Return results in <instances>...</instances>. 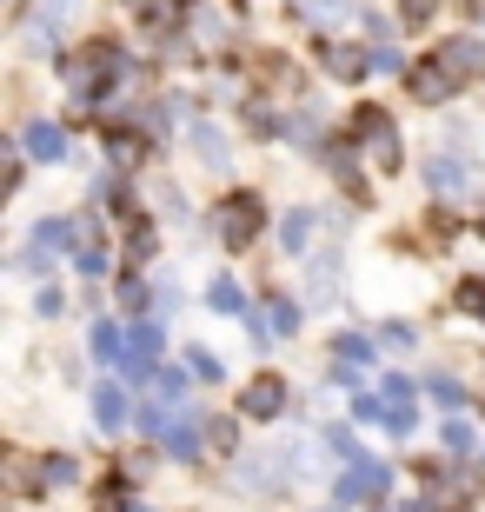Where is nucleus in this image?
Listing matches in <instances>:
<instances>
[{"label":"nucleus","mask_w":485,"mask_h":512,"mask_svg":"<svg viewBox=\"0 0 485 512\" xmlns=\"http://www.w3.org/2000/svg\"><path fill=\"white\" fill-rule=\"evenodd\" d=\"M479 240H485V220H479Z\"/></svg>","instance_id":"obj_44"},{"label":"nucleus","mask_w":485,"mask_h":512,"mask_svg":"<svg viewBox=\"0 0 485 512\" xmlns=\"http://www.w3.org/2000/svg\"><path fill=\"white\" fill-rule=\"evenodd\" d=\"M379 340H386V346H399V353H406V346H412V326H399V320H392V326H379Z\"/></svg>","instance_id":"obj_41"},{"label":"nucleus","mask_w":485,"mask_h":512,"mask_svg":"<svg viewBox=\"0 0 485 512\" xmlns=\"http://www.w3.org/2000/svg\"><path fill=\"white\" fill-rule=\"evenodd\" d=\"M20 147H27V160H67V127H60V120H27V133H20Z\"/></svg>","instance_id":"obj_13"},{"label":"nucleus","mask_w":485,"mask_h":512,"mask_svg":"<svg viewBox=\"0 0 485 512\" xmlns=\"http://www.w3.org/2000/svg\"><path fill=\"white\" fill-rule=\"evenodd\" d=\"M34 240H40V247H47V253L74 247V220H40V227H34Z\"/></svg>","instance_id":"obj_28"},{"label":"nucleus","mask_w":485,"mask_h":512,"mask_svg":"<svg viewBox=\"0 0 485 512\" xmlns=\"http://www.w3.org/2000/svg\"><path fill=\"white\" fill-rule=\"evenodd\" d=\"M113 293H120V306H127V313H147V306L160 300V293H153L140 273H120V286H113Z\"/></svg>","instance_id":"obj_22"},{"label":"nucleus","mask_w":485,"mask_h":512,"mask_svg":"<svg viewBox=\"0 0 485 512\" xmlns=\"http://www.w3.org/2000/svg\"><path fill=\"white\" fill-rule=\"evenodd\" d=\"M439 60L459 74V87H479L485 80V34H446L439 40Z\"/></svg>","instance_id":"obj_6"},{"label":"nucleus","mask_w":485,"mask_h":512,"mask_svg":"<svg viewBox=\"0 0 485 512\" xmlns=\"http://www.w3.org/2000/svg\"><path fill=\"white\" fill-rule=\"evenodd\" d=\"M153 393L180 399V393H187V373H180V366H153Z\"/></svg>","instance_id":"obj_33"},{"label":"nucleus","mask_w":485,"mask_h":512,"mask_svg":"<svg viewBox=\"0 0 485 512\" xmlns=\"http://www.w3.org/2000/svg\"><path fill=\"white\" fill-rule=\"evenodd\" d=\"M94 360L100 366H120V360H127V333H120V326L94 320Z\"/></svg>","instance_id":"obj_19"},{"label":"nucleus","mask_w":485,"mask_h":512,"mask_svg":"<svg viewBox=\"0 0 485 512\" xmlns=\"http://www.w3.org/2000/svg\"><path fill=\"white\" fill-rule=\"evenodd\" d=\"M20 180H27V147H20V140H7V173H0V200H14Z\"/></svg>","instance_id":"obj_24"},{"label":"nucleus","mask_w":485,"mask_h":512,"mask_svg":"<svg viewBox=\"0 0 485 512\" xmlns=\"http://www.w3.org/2000/svg\"><path fill=\"white\" fill-rule=\"evenodd\" d=\"M426 399H439L446 413H459V406H472V399H466V386L452 380V373H426Z\"/></svg>","instance_id":"obj_21"},{"label":"nucleus","mask_w":485,"mask_h":512,"mask_svg":"<svg viewBox=\"0 0 485 512\" xmlns=\"http://www.w3.org/2000/svg\"><path fill=\"white\" fill-rule=\"evenodd\" d=\"M386 433L412 439V433H419V413H412V406H386Z\"/></svg>","instance_id":"obj_37"},{"label":"nucleus","mask_w":485,"mask_h":512,"mask_svg":"<svg viewBox=\"0 0 485 512\" xmlns=\"http://www.w3.org/2000/svg\"><path fill=\"white\" fill-rule=\"evenodd\" d=\"M87 406H94V426H100V433H120V426H127V393H120V386H107V380H100L94 386V399H87Z\"/></svg>","instance_id":"obj_15"},{"label":"nucleus","mask_w":485,"mask_h":512,"mask_svg":"<svg viewBox=\"0 0 485 512\" xmlns=\"http://www.w3.org/2000/svg\"><path fill=\"white\" fill-rule=\"evenodd\" d=\"M339 266H346V253H339V247H319L313 273H306V293H313V306H339Z\"/></svg>","instance_id":"obj_14"},{"label":"nucleus","mask_w":485,"mask_h":512,"mask_svg":"<svg viewBox=\"0 0 485 512\" xmlns=\"http://www.w3.org/2000/svg\"><path fill=\"white\" fill-rule=\"evenodd\" d=\"M319 67L353 87V80L373 74V40H366V47H353V40H326V47H319Z\"/></svg>","instance_id":"obj_7"},{"label":"nucleus","mask_w":485,"mask_h":512,"mask_svg":"<svg viewBox=\"0 0 485 512\" xmlns=\"http://www.w3.org/2000/svg\"><path fill=\"white\" fill-rule=\"evenodd\" d=\"M386 493H392L386 459H353V473L339 479V499H386Z\"/></svg>","instance_id":"obj_11"},{"label":"nucleus","mask_w":485,"mask_h":512,"mask_svg":"<svg viewBox=\"0 0 485 512\" xmlns=\"http://www.w3.org/2000/svg\"><path fill=\"white\" fill-rule=\"evenodd\" d=\"M187 140H193V160H200V167H213V173H226V167H233V140H226V127H220V120H193V127H187Z\"/></svg>","instance_id":"obj_10"},{"label":"nucleus","mask_w":485,"mask_h":512,"mask_svg":"<svg viewBox=\"0 0 485 512\" xmlns=\"http://www.w3.org/2000/svg\"><path fill=\"white\" fill-rule=\"evenodd\" d=\"M446 453H472V446H479V433H472V419H446Z\"/></svg>","instance_id":"obj_31"},{"label":"nucleus","mask_w":485,"mask_h":512,"mask_svg":"<svg viewBox=\"0 0 485 512\" xmlns=\"http://www.w3.org/2000/svg\"><path fill=\"white\" fill-rule=\"evenodd\" d=\"M313 233H319V213L313 207H293L280 220V253H306V247H313Z\"/></svg>","instance_id":"obj_16"},{"label":"nucleus","mask_w":485,"mask_h":512,"mask_svg":"<svg viewBox=\"0 0 485 512\" xmlns=\"http://www.w3.org/2000/svg\"><path fill=\"white\" fill-rule=\"evenodd\" d=\"M260 233H266V200L260 193H220V200H213V240H220L226 253L260 247Z\"/></svg>","instance_id":"obj_1"},{"label":"nucleus","mask_w":485,"mask_h":512,"mask_svg":"<svg viewBox=\"0 0 485 512\" xmlns=\"http://www.w3.org/2000/svg\"><path fill=\"white\" fill-rule=\"evenodd\" d=\"M260 320H266V333H273V340H293V333H299V306L286 300V293H266Z\"/></svg>","instance_id":"obj_18"},{"label":"nucleus","mask_w":485,"mask_h":512,"mask_svg":"<svg viewBox=\"0 0 485 512\" xmlns=\"http://www.w3.org/2000/svg\"><path fill=\"white\" fill-rule=\"evenodd\" d=\"M127 253H133V260H153V253H160V227H153V220H133Z\"/></svg>","instance_id":"obj_26"},{"label":"nucleus","mask_w":485,"mask_h":512,"mask_svg":"<svg viewBox=\"0 0 485 512\" xmlns=\"http://www.w3.org/2000/svg\"><path fill=\"white\" fill-rule=\"evenodd\" d=\"M286 399H293V393H286L280 373H260V380H246L240 413H246V419H280V413H286Z\"/></svg>","instance_id":"obj_9"},{"label":"nucleus","mask_w":485,"mask_h":512,"mask_svg":"<svg viewBox=\"0 0 485 512\" xmlns=\"http://www.w3.org/2000/svg\"><path fill=\"white\" fill-rule=\"evenodd\" d=\"M80 273H87V280H100V273H107V253L87 247V253H80Z\"/></svg>","instance_id":"obj_40"},{"label":"nucleus","mask_w":485,"mask_h":512,"mask_svg":"<svg viewBox=\"0 0 485 512\" xmlns=\"http://www.w3.org/2000/svg\"><path fill=\"white\" fill-rule=\"evenodd\" d=\"M379 393H386V406H412V393H419V386H412V380H399V373H392V380L379 386Z\"/></svg>","instance_id":"obj_39"},{"label":"nucleus","mask_w":485,"mask_h":512,"mask_svg":"<svg viewBox=\"0 0 485 512\" xmlns=\"http://www.w3.org/2000/svg\"><path fill=\"white\" fill-rule=\"evenodd\" d=\"M432 14H439V0H399V20H406V34H426Z\"/></svg>","instance_id":"obj_27"},{"label":"nucleus","mask_w":485,"mask_h":512,"mask_svg":"<svg viewBox=\"0 0 485 512\" xmlns=\"http://www.w3.org/2000/svg\"><path fill=\"white\" fill-rule=\"evenodd\" d=\"M353 419H366V426H386V393H379V399L359 393V399H353Z\"/></svg>","instance_id":"obj_36"},{"label":"nucleus","mask_w":485,"mask_h":512,"mask_svg":"<svg viewBox=\"0 0 485 512\" xmlns=\"http://www.w3.org/2000/svg\"><path fill=\"white\" fill-rule=\"evenodd\" d=\"M246 133H253V140H280V133H286V120L273 114L266 100H246Z\"/></svg>","instance_id":"obj_20"},{"label":"nucleus","mask_w":485,"mask_h":512,"mask_svg":"<svg viewBox=\"0 0 485 512\" xmlns=\"http://www.w3.org/2000/svg\"><path fill=\"white\" fill-rule=\"evenodd\" d=\"M459 313H472V320H485V280H459Z\"/></svg>","instance_id":"obj_32"},{"label":"nucleus","mask_w":485,"mask_h":512,"mask_svg":"<svg viewBox=\"0 0 485 512\" xmlns=\"http://www.w3.org/2000/svg\"><path fill=\"white\" fill-rule=\"evenodd\" d=\"M100 147H107L113 173H140V167L153 160V133L133 120V127H107V133H100Z\"/></svg>","instance_id":"obj_5"},{"label":"nucleus","mask_w":485,"mask_h":512,"mask_svg":"<svg viewBox=\"0 0 485 512\" xmlns=\"http://www.w3.org/2000/svg\"><path fill=\"white\" fill-rule=\"evenodd\" d=\"M373 74H406V60H399L392 40H373Z\"/></svg>","instance_id":"obj_35"},{"label":"nucleus","mask_w":485,"mask_h":512,"mask_svg":"<svg viewBox=\"0 0 485 512\" xmlns=\"http://www.w3.org/2000/svg\"><path fill=\"white\" fill-rule=\"evenodd\" d=\"M346 133L359 140V153H366L379 173H399V160H406V153H399V127H392L386 107H353V127H346Z\"/></svg>","instance_id":"obj_2"},{"label":"nucleus","mask_w":485,"mask_h":512,"mask_svg":"<svg viewBox=\"0 0 485 512\" xmlns=\"http://www.w3.org/2000/svg\"><path fill=\"white\" fill-rule=\"evenodd\" d=\"M479 466H485V453H479Z\"/></svg>","instance_id":"obj_45"},{"label":"nucleus","mask_w":485,"mask_h":512,"mask_svg":"<svg viewBox=\"0 0 485 512\" xmlns=\"http://www.w3.org/2000/svg\"><path fill=\"white\" fill-rule=\"evenodd\" d=\"M333 360L366 366V360H373V340H366V333H339V340H333Z\"/></svg>","instance_id":"obj_29"},{"label":"nucleus","mask_w":485,"mask_h":512,"mask_svg":"<svg viewBox=\"0 0 485 512\" xmlns=\"http://www.w3.org/2000/svg\"><path fill=\"white\" fill-rule=\"evenodd\" d=\"M426 187L439 193L446 207L472 193V167H466V133H452V147H446V153H432V160H426Z\"/></svg>","instance_id":"obj_3"},{"label":"nucleus","mask_w":485,"mask_h":512,"mask_svg":"<svg viewBox=\"0 0 485 512\" xmlns=\"http://www.w3.org/2000/svg\"><path fill=\"white\" fill-rule=\"evenodd\" d=\"M319 439H326V446H333L339 459H366V453H359V439L346 433V426H326V433H319Z\"/></svg>","instance_id":"obj_38"},{"label":"nucleus","mask_w":485,"mask_h":512,"mask_svg":"<svg viewBox=\"0 0 485 512\" xmlns=\"http://www.w3.org/2000/svg\"><path fill=\"white\" fill-rule=\"evenodd\" d=\"M406 94L419 100V107H446V100L459 94V74L432 54V60H419V67H406Z\"/></svg>","instance_id":"obj_4"},{"label":"nucleus","mask_w":485,"mask_h":512,"mask_svg":"<svg viewBox=\"0 0 485 512\" xmlns=\"http://www.w3.org/2000/svg\"><path fill=\"white\" fill-rule=\"evenodd\" d=\"M40 14H47V20H67V14H74V0H40Z\"/></svg>","instance_id":"obj_42"},{"label":"nucleus","mask_w":485,"mask_h":512,"mask_svg":"<svg viewBox=\"0 0 485 512\" xmlns=\"http://www.w3.org/2000/svg\"><path fill=\"white\" fill-rule=\"evenodd\" d=\"M187 373H193V380H213V386L226 380V366H220V353H213V346H187Z\"/></svg>","instance_id":"obj_25"},{"label":"nucleus","mask_w":485,"mask_h":512,"mask_svg":"<svg viewBox=\"0 0 485 512\" xmlns=\"http://www.w3.org/2000/svg\"><path fill=\"white\" fill-rule=\"evenodd\" d=\"M206 306H213V313H246V293H240V280H226V273H220V280L206 286Z\"/></svg>","instance_id":"obj_23"},{"label":"nucleus","mask_w":485,"mask_h":512,"mask_svg":"<svg viewBox=\"0 0 485 512\" xmlns=\"http://www.w3.org/2000/svg\"><path fill=\"white\" fill-rule=\"evenodd\" d=\"M206 439H213V453L233 459V446H240V426H233V419H213V413H206Z\"/></svg>","instance_id":"obj_30"},{"label":"nucleus","mask_w":485,"mask_h":512,"mask_svg":"<svg viewBox=\"0 0 485 512\" xmlns=\"http://www.w3.org/2000/svg\"><path fill=\"white\" fill-rule=\"evenodd\" d=\"M34 473H40V493H60V486L80 479V459L74 453H47V459H34Z\"/></svg>","instance_id":"obj_17"},{"label":"nucleus","mask_w":485,"mask_h":512,"mask_svg":"<svg viewBox=\"0 0 485 512\" xmlns=\"http://www.w3.org/2000/svg\"><path fill=\"white\" fill-rule=\"evenodd\" d=\"M399 512H439V499H432V493H426V499H406Z\"/></svg>","instance_id":"obj_43"},{"label":"nucleus","mask_w":485,"mask_h":512,"mask_svg":"<svg viewBox=\"0 0 485 512\" xmlns=\"http://www.w3.org/2000/svg\"><path fill=\"white\" fill-rule=\"evenodd\" d=\"M160 353H167V333H160L153 320H140V326L127 333V360H120V373H127V380H147Z\"/></svg>","instance_id":"obj_8"},{"label":"nucleus","mask_w":485,"mask_h":512,"mask_svg":"<svg viewBox=\"0 0 485 512\" xmlns=\"http://www.w3.org/2000/svg\"><path fill=\"white\" fill-rule=\"evenodd\" d=\"M94 207L100 213H113V220H147V213H140V200H133V180L127 173H100V187H94Z\"/></svg>","instance_id":"obj_12"},{"label":"nucleus","mask_w":485,"mask_h":512,"mask_svg":"<svg viewBox=\"0 0 485 512\" xmlns=\"http://www.w3.org/2000/svg\"><path fill=\"white\" fill-rule=\"evenodd\" d=\"M34 313H40V320H60V313H67V293H60V286H40V293H34Z\"/></svg>","instance_id":"obj_34"}]
</instances>
